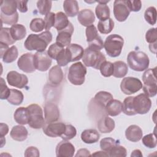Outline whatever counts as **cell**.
Instances as JSON below:
<instances>
[{"mask_svg": "<svg viewBox=\"0 0 157 157\" xmlns=\"http://www.w3.org/2000/svg\"><path fill=\"white\" fill-rule=\"evenodd\" d=\"M52 40V33L49 31H45L39 34H29L24 42V46L28 50L44 52Z\"/></svg>", "mask_w": 157, "mask_h": 157, "instance_id": "1", "label": "cell"}, {"mask_svg": "<svg viewBox=\"0 0 157 157\" xmlns=\"http://www.w3.org/2000/svg\"><path fill=\"white\" fill-rule=\"evenodd\" d=\"M127 62L131 69L141 72L148 69L150 60L145 53L141 51H131L128 55Z\"/></svg>", "mask_w": 157, "mask_h": 157, "instance_id": "2", "label": "cell"}, {"mask_svg": "<svg viewBox=\"0 0 157 157\" xmlns=\"http://www.w3.org/2000/svg\"><path fill=\"white\" fill-rule=\"evenodd\" d=\"M82 61L85 66L99 69L101 65L106 61V58L99 50L88 47L84 50Z\"/></svg>", "mask_w": 157, "mask_h": 157, "instance_id": "3", "label": "cell"}, {"mask_svg": "<svg viewBox=\"0 0 157 157\" xmlns=\"http://www.w3.org/2000/svg\"><path fill=\"white\" fill-rule=\"evenodd\" d=\"M123 44V38L120 35L113 34L106 37L104 43V47L109 56L115 58L121 54Z\"/></svg>", "mask_w": 157, "mask_h": 157, "instance_id": "4", "label": "cell"}, {"mask_svg": "<svg viewBox=\"0 0 157 157\" xmlns=\"http://www.w3.org/2000/svg\"><path fill=\"white\" fill-rule=\"evenodd\" d=\"M143 91L148 97H154L157 93L156 67L146 70L142 75Z\"/></svg>", "mask_w": 157, "mask_h": 157, "instance_id": "5", "label": "cell"}, {"mask_svg": "<svg viewBox=\"0 0 157 157\" xmlns=\"http://www.w3.org/2000/svg\"><path fill=\"white\" fill-rule=\"evenodd\" d=\"M27 109L29 115L28 125L33 129L42 128L45 123V120L41 107L38 104H32L28 105Z\"/></svg>", "mask_w": 157, "mask_h": 157, "instance_id": "6", "label": "cell"}, {"mask_svg": "<svg viewBox=\"0 0 157 157\" xmlns=\"http://www.w3.org/2000/svg\"><path fill=\"white\" fill-rule=\"evenodd\" d=\"M86 68L81 63L77 62L72 64L69 68L67 78L74 85H82L85 80Z\"/></svg>", "mask_w": 157, "mask_h": 157, "instance_id": "7", "label": "cell"}, {"mask_svg": "<svg viewBox=\"0 0 157 157\" xmlns=\"http://www.w3.org/2000/svg\"><path fill=\"white\" fill-rule=\"evenodd\" d=\"M151 106V101L148 96L141 93L133 97V107L136 113L144 115L149 112Z\"/></svg>", "mask_w": 157, "mask_h": 157, "instance_id": "8", "label": "cell"}, {"mask_svg": "<svg viewBox=\"0 0 157 157\" xmlns=\"http://www.w3.org/2000/svg\"><path fill=\"white\" fill-rule=\"evenodd\" d=\"M142 88V83L137 78L132 77H127L121 82V91L125 94H131L136 93Z\"/></svg>", "mask_w": 157, "mask_h": 157, "instance_id": "9", "label": "cell"}, {"mask_svg": "<svg viewBox=\"0 0 157 157\" xmlns=\"http://www.w3.org/2000/svg\"><path fill=\"white\" fill-rule=\"evenodd\" d=\"M52 58L47 52H37L34 55V65L36 69L44 72L47 71L52 64Z\"/></svg>", "mask_w": 157, "mask_h": 157, "instance_id": "10", "label": "cell"}, {"mask_svg": "<svg viewBox=\"0 0 157 157\" xmlns=\"http://www.w3.org/2000/svg\"><path fill=\"white\" fill-rule=\"evenodd\" d=\"M45 135L51 137H61L66 130V124L63 122L45 123L42 127Z\"/></svg>", "mask_w": 157, "mask_h": 157, "instance_id": "11", "label": "cell"}, {"mask_svg": "<svg viewBox=\"0 0 157 157\" xmlns=\"http://www.w3.org/2000/svg\"><path fill=\"white\" fill-rule=\"evenodd\" d=\"M127 1L115 0L113 2V14L115 18L120 22L124 21L130 13Z\"/></svg>", "mask_w": 157, "mask_h": 157, "instance_id": "12", "label": "cell"}, {"mask_svg": "<svg viewBox=\"0 0 157 157\" xmlns=\"http://www.w3.org/2000/svg\"><path fill=\"white\" fill-rule=\"evenodd\" d=\"M6 78L8 83L10 86L18 88H23L28 83V78L26 75L20 74L15 71L9 72Z\"/></svg>", "mask_w": 157, "mask_h": 157, "instance_id": "13", "label": "cell"}, {"mask_svg": "<svg viewBox=\"0 0 157 157\" xmlns=\"http://www.w3.org/2000/svg\"><path fill=\"white\" fill-rule=\"evenodd\" d=\"M17 65L19 69L25 72H33L36 70L34 65V55L30 53L22 55L18 59Z\"/></svg>", "mask_w": 157, "mask_h": 157, "instance_id": "14", "label": "cell"}, {"mask_svg": "<svg viewBox=\"0 0 157 157\" xmlns=\"http://www.w3.org/2000/svg\"><path fill=\"white\" fill-rule=\"evenodd\" d=\"M1 45V58L6 63L13 62L18 57V52L16 46L13 45L9 48V45L0 44Z\"/></svg>", "mask_w": 157, "mask_h": 157, "instance_id": "15", "label": "cell"}, {"mask_svg": "<svg viewBox=\"0 0 157 157\" xmlns=\"http://www.w3.org/2000/svg\"><path fill=\"white\" fill-rule=\"evenodd\" d=\"M74 29V26L70 22L69 25L66 28L58 31V36L56 38V43L63 47H67L69 45H70Z\"/></svg>", "mask_w": 157, "mask_h": 157, "instance_id": "16", "label": "cell"}, {"mask_svg": "<svg viewBox=\"0 0 157 157\" xmlns=\"http://www.w3.org/2000/svg\"><path fill=\"white\" fill-rule=\"evenodd\" d=\"M44 118L45 123L56 121L60 116L59 110L56 104L53 102H47L44 108Z\"/></svg>", "mask_w": 157, "mask_h": 157, "instance_id": "17", "label": "cell"}, {"mask_svg": "<svg viewBox=\"0 0 157 157\" xmlns=\"http://www.w3.org/2000/svg\"><path fill=\"white\" fill-rule=\"evenodd\" d=\"M74 152V146L66 140H63L59 142L56 147V155L58 157H72Z\"/></svg>", "mask_w": 157, "mask_h": 157, "instance_id": "18", "label": "cell"}, {"mask_svg": "<svg viewBox=\"0 0 157 157\" xmlns=\"http://www.w3.org/2000/svg\"><path fill=\"white\" fill-rule=\"evenodd\" d=\"M112 99L113 96L111 93L104 91H101L96 94L91 101H93V105L102 109L105 112V107L107 104Z\"/></svg>", "mask_w": 157, "mask_h": 157, "instance_id": "19", "label": "cell"}, {"mask_svg": "<svg viewBox=\"0 0 157 157\" xmlns=\"http://www.w3.org/2000/svg\"><path fill=\"white\" fill-rule=\"evenodd\" d=\"M78 22L83 26L88 27L91 25L95 21V16L90 9H83L77 15Z\"/></svg>", "mask_w": 157, "mask_h": 157, "instance_id": "20", "label": "cell"}, {"mask_svg": "<svg viewBox=\"0 0 157 157\" xmlns=\"http://www.w3.org/2000/svg\"><path fill=\"white\" fill-rule=\"evenodd\" d=\"M115 126L114 120L107 116L102 117L97 123V127L102 133L111 132L114 129Z\"/></svg>", "mask_w": 157, "mask_h": 157, "instance_id": "21", "label": "cell"}, {"mask_svg": "<svg viewBox=\"0 0 157 157\" xmlns=\"http://www.w3.org/2000/svg\"><path fill=\"white\" fill-rule=\"evenodd\" d=\"M143 132L142 129L137 125H130L125 131L126 138L132 142H139L142 137Z\"/></svg>", "mask_w": 157, "mask_h": 157, "instance_id": "22", "label": "cell"}, {"mask_svg": "<svg viewBox=\"0 0 157 157\" xmlns=\"http://www.w3.org/2000/svg\"><path fill=\"white\" fill-rule=\"evenodd\" d=\"M48 80L50 83L54 85H59L63 79V72L59 66L56 65L53 66L48 72Z\"/></svg>", "mask_w": 157, "mask_h": 157, "instance_id": "23", "label": "cell"}, {"mask_svg": "<svg viewBox=\"0 0 157 157\" xmlns=\"http://www.w3.org/2000/svg\"><path fill=\"white\" fill-rule=\"evenodd\" d=\"M123 110V103L117 99H112L106 105L105 112L107 115L115 117L120 114Z\"/></svg>", "mask_w": 157, "mask_h": 157, "instance_id": "24", "label": "cell"}, {"mask_svg": "<svg viewBox=\"0 0 157 157\" xmlns=\"http://www.w3.org/2000/svg\"><path fill=\"white\" fill-rule=\"evenodd\" d=\"M69 53L71 62L78 61L83 55L84 50L82 46L77 44H71L66 48Z\"/></svg>", "mask_w": 157, "mask_h": 157, "instance_id": "25", "label": "cell"}, {"mask_svg": "<svg viewBox=\"0 0 157 157\" xmlns=\"http://www.w3.org/2000/svg\"><path fill=\"white\" fill-rule=\"evenodd\" d=\"M17 9V1H1V13L6 16H12L15 14Z\"/></svg>", "mask_w": 157, "mask_h": 157, "instance_id": "26", "label": "cell"}, {"mask_svg": "<svg viewBox=\"0 0 157 157\" xmlns=\"http://www.w3.org/2000/svg\"><path fill=\"white\" fill-rule=\"evenodd\" d=\"M10 135L13 140L21 142L26 139L28 132L25 127L21 125H17L12 128Z\"/></svg>", "mask_w": 157, "mask_h": 157, "instance_id": "27", "label": "cell"}, {"mask_svg": "<svg viewBox=\"0 0 157 157\" xmlns=\"http://www.w3.org/2000/svg\"><path fill=\"white\" fill-rule=\"evenodd\" d=\"M99 132L94 129H88L84 130L81 134V139L85 144H93L97 142L99 139Z\"/></svg>", "mask_w": 157, "mask_h": 157, "instance_id": "28", "label": "cell"}, {"mask_svg": "<svg viewBox=\"0 0 157 157\" xmlns=\"http://www.w3.org/2000/svg\"><path fill=\"white\" fill-rule=\"evenodd\" d=\"M63 8L65 14L71 17H75L78 15L79 7L77 1L75 0H66L63 2Z\"/></svg>", "mask_w": 157, "mask_h": 157, "instance_id": "29", "label": "cell"}, {"mask_svg": "<svg viewBox=\"0 0 157 157\" xmlns=\"http://www.w3.org/2000/svg\"><path fill=\"white\" fill-rule=\"evenodd\" d=\"M15 121L19 124L24 125L28 123L29 115L27 107H20L17 108L13 114Z\"/></svg>", "mask_w": 157, "mask_h": 157, "instance_id": "30", "label": "cell"}, {"mask_svg": "<svg viewBox=\"0 0 157 157\" xmlns=\"http://www.w3.org/2000/svg\"><path fill=\"white\" fill-rule=\"evenodd\" d=\"M70 21L67 18V16L62 12H58L55 13V21L54 28L57 31H61L66 28L69 25Z\"/></svg>", "mask_w": 157, "mask_h": 157, "instance_id": "31", "label": "cell"}, {"mask_svg": "<svg viewBox=\"0 0 157 157\" xmlns=\"http://www.w3.org/2000/svg\"><path fill=\"white\" fill-rule=\"evenodd\" d=\"M12 38L16 40H20L25 38L26 34V28L21 24H15L10 28Z\"/></svg>", "mask_w": 157, "mask_h": 157, "instance_id": "32", "label": "cell"}, {"mask_svg": "<svg viewBox=\"0 0 157 157\" xmlns=\"http://www.w3.org/2000/svg\"><path fill=\"white\" fill-rule=\"evenodd\" d=\"M113 76L117 78H123L124 77L128 72V67L127 64L121 61H117L113 63Z\"/></svg>", "mask_w": 157, "mask_h": 157, "instance_id": "33", "label": "cell"}, {"mask_svg": "<svg viewBox=\"0 0 157 157\" xmlns=\"http://www.w3.org/2000/svg\"><path fill=\"white\" fill-rule=\"evenodd\" d=\"M114 28V21L110 18L105 20H99L98 23V31L104 34L110 33Z\"/></svg>", "mask_w": 157, "mask_h": 157, "instance_id": "34", "label": "cell"}, {"mask_svg": "<svg viewBox=\"0 0 157 157\" xmlns=\"http://www.w3.org/2000/svg\"><path fill=\"white\" fill-rule=\"evenodd\" d=\"M95 13L99 20H105L110 18V9L107 4H98L95 9Z\"/></svg>", "mask_w": 157, "mask_h": 157, "instance_id": "35", "label": "cell"}, {"mask_svg": "<svg viewBox=\"0 0 157 157\" xmlns=\"http://www.w3.org/2000/svg\"><path fill=\"white\" fill-rule=\"evenodd\" d=\"M23 99L24 96L21 91L16 89H10V95L7 100L11 104L18 105L22 103Z\"/></svg>", "mask_w": 157, "mask_h": 157, "instance_id": "36", "label": "cell"}, {"mask_svg": "<svg viewBox=\"0 0 157 157\" xmlns=\"http://www.w3.org/2000/svg\"><path fill=\"white\" fill-rule=\"evenodd\" d=\"M15 42V40L11 36L10 28H2L0 33V44L9 45L13 44Z\"/></svg>", "mask_w": 157, "mask_h": 157, "instance_id": "37", "label": "cell"}, {"mask_svg": "<svg viewBox=\"0 0 157 157\" xmlns=\"http://www.w3.org/2000/svg\"><path fill=\"white\" fill-rule=\"evenodd\" d=\"M133 97L134 96H129L126 98L123 102L122 111L124 114L129 116L135 115L137 114L133 107Z\"/></svg>", "mask_w": 157, "mask_h": 157, "instance_id": "38", "label": "cell"}, {"mask_svg": "<svg viewBox=\"0 0 157 157\" xmlns=\"http://www.w3.org/2000/svg\"><path fill=\"white\" fill-rule=\"evenodd\" d=\"M117 142L112 137L103 138L100 142V148L108 154L110 151L117 144Z\"/></svg>", "mask_w": 157, "mask_h": 157, "instance_id": "39", "label": "cell"}, {"mask_svg": "<svg viewBox=\"0 0 157 157\" xmlns=\"http://www.w3.org/2000/svg\"><path fill=\"white\" fill-rule=\"evenodd\" d=\"M85 33L86 37V41L88 44L101 37V36L98 35V30L94 25H91L86 27Z\"/></svg>", "mask_w": 157, "mask_h": 157, "instance_id": "40", "label": "cell"}, {"mask_svg": "<svg viewBox=\"0 0 157 157\" xmlns=\"http://www.w3.org/2000/svg\"><path fill=\"white\" fill-rule=\"evenodd\" d=\"M145 21L151 25H153L156 22V10L153 6L148 7L144 13Z\"/></svg>", "mask_w": 157, "mask_h": 157, "instance_id": "41", "label": "cell"}, {"mask_svg": "<svg viewBox=\"0 0 157 157\" xmlns=\"http://www.w3.org/2000/svg\"><path fill=\"white\" fill-rule=\"evenodd\" d=\"M52 2L47 0H40L37 2V7L39 12L43 15H46L50 13L52 8Z\"/></svg>", "mask_w": 157, "mask_h": 157, "instance_id": "42", "label": "cell"}, {"mask_svg": "<svg viewBox=\"0 0 157 157\" xmlns=\"http://www.w3.org/2000/svg\"><path fill=\"white\" fill-rule=\"evenodd\" d=\"M29 28L34 33L40 32L45 28L44 20L40 18H33L30 22Z\"/></svg>", "mask_w": 157, "mask_h": 157, "instance_id": "43", "label": "cell"}, {"mask_svg": "<svg viewBox=\"0 0 157 157\" xmlns=\"http://www.w3.org/2000/svg\"><path fill=\"white\" fill-rule=\"evenodd\" d=\"M58 65L59 66H65L71 62V58L66 48H63L58 55L56 59Z\"/></svg>", "mask_w": 157, "mask_h": 157, "instance_id": "44", "label": "cell"}, {"mask_svg": "<svg viewBox=\"0 0 157 157\" xmlns=\"http://www.w3.org/2000/svg\"><path fill=\"white\" fill-rule=\"evenodd\" d=\"M101 74L105 77H109L113 75V65L110 61H104L100 66L99 68Z\"/></svg>", "mask_w": 157, "mask_h": 157, "instance_id": "45", "label": "cell"}, {"mask_svg": "<svg viewBox=\"0 0 157 157\" xmlns=\"http://www.w3.org/2000/svg\"><path fill=\"white\" fill-rule=\"evenodd\" d=\"M142 138V143L145 147L149 148H154L156 147L157 141L156 135L155 133L148 134Z\"/></svg>", "mask_w": 157, "mask_h": 157, "instance_id": "46", "label": "cell"}, {"mask_svg": "<svg viewBox=\"0 0 157 157\" xmlns=\"http://www.w3.org/2000/svg\"><path fill=\"white\" fill-rule=\"evenodd\" d=\"M109 156H120V157H124L127 155L126 149L117 144L109 153Z\"/></svg>", "mask_w": 157, "mask_h": 157, "instance_id": "47", "label": "cell"}, {"mask_svg": "<svg viewBox=\"0 0 157 157\" xmlns=\"http://www.w3.org/2000/svg\"><path fill=\"white\" fill-rule=\"evenodd\" d=\"M77 134L75 128L72 124H66V130L64 134L61 136L63 140H69L74 138Z\"/></svg>", "mask_w": 157, "mask_h": 157, "instance_id": "48", "label": "cell"}, {"mask_svg": "<svg viewBox=\"0 0 157 157\" xmlns=\"http://www.w3.org/2000/svg\"><path fill=\"white\" fill-rule=\"evenodd\" d=\"M63 48L64 47H61V45L55 42L49 47L47 51V53L51 58L56 59L58 55Z\"/></svg>", "mask_w": 157, "mask_h": 157, "instance_id": "49", "label": "cell"}, {"mask_svg": "<svg viewBox=\"0 0 157 157\" xmlns=\"http://www.w3.org/2000/svg\"><path fill=\"white\" fill-rule=\"evenodd\" d=\"M44 23H45V29L46 31H49L50 28L54 26L55 21V13L53 12H50L44 17Z\"/></svg>", "mask_w": 157, "mask_h": 157, "instance_id": "50", "label": "cell"}, {"mask_svg": "<svg viewBox=\"0 0 157 157\" xmlns=\"http://www.w3.org/2000/svg\"><path fill=\"white\" fill-rule=\"evenodd\" d=\"M1 20L2 23H4L5 24L9 25H13L17 23L18 20V13L17 12L15 14L12 16H6L1 13Z\"/></svg>", "mask_w": 157, "mask_h": 157, "instance_id": "51", "label": "cell"}, {"mask_svg": "<svg viewBox=\"0 0 157 157\" xmlns=\"http://www.w3.org/2000/svg\"><path fill=\"white\" fill-rule=\"evenodd\" d=\"M1 99H7L10 93V90L7 87L6 84L5 80L3 78H1V93H0Z\"/></svg>", "mask_w": 157, "mask_h": 157, "instance_id": "52", "label": "cell"}, {"mask_svg": "<svg viewBox=\"0 0 157 157\" xmlns=\"http://www.w3.org/2000/svg\"><path fill=\"white\" fill-rule=\"evenodd\" d=\"M145 39L146 41L150 44L156 42L157 33L156 28H150L147 31L145 34Z\"/></svg>", "mask_w": 157, "mask_h": 157, "instance_id": "53", "label": "cell"}, {"mask_svg": "<svg viewBox=\"0 0 157 157\" xmlns=\"http://www.w3.org/2000/svg\"><path fill=\"white\" fill-rule=\"evenodd\" d=\"M128 6L130 12H139L142 7L140 1H127Z\"/></svg>", "mask_w": 157, "mask_h": 157, "instance_id": "54", "label": "cell"}, {"mask_svg": "<svg viewBox=\"0 0 157 157\" xmlns=\"http://www.w3.org/2000/svg\"><path fill=\"white\" fill-rule=\"evenodd\" d=\"M24 155L26 157H29V156L39 157L40 156V153H39V150L36 147L31 146V147H28L26 149Z\"/></svg>", "mask_w": 157, "mask_h": 157, "instance_id": "55", "label": "cell"}, {"mask_svg": "<svg viewBox=\"0 0 157 157\" xmlns=\"http://www.w3.org/2000/svg\"><path fill=\"white\" fill-rule=\"evenodd\" d=\"M28 1H17V9L20 12L25 13L28 11Z\"/></svg>", "mask_w": 157, "mask_h": 157, "instance_id": "56", "label": "cell"}, {"mask_svg": "<svg viewBox=\"0 0 157 157\" xmlns=\"http://www.w3.org/2000/svg\"><path fill=\"white\" fill-rule=\"evenodd\" d=\"M9 132L8 126L3 123H1L0 124V136L1 138H3Z\"/></svg>", "mask_w": 157, "mask_h": 157, "instance_id": "57", "label": "cell"}, {"mask_svg": "<svg viewBox=\"0 0 157 157\" xmlns=\"http://www.w3.org/2000/svg\"><path fill=\"white\" fill-rule=\"evenodd\" d=\"M75 156L76 157H77V156H91V154L87 149L81 148L78 150L77 154Z\"/></svg>", "mask_w": 157, "mask_h": 157, "instance_id": "58", "label": "cell"}, {"mask_svg": "<svg viewBox=\"0 0 157 157\" xmlns=\"http://www.w3.org/2000/svg\"><path fill=\"white\" fill-rule=\"evenodd\" d=\"M91 156H109V154L105 151H96L95 153H93L91 155Z\"/></svg>", "mask_w": 157, "mask_h": 157, "instance_id": "59", "label": "cell"}, {"mask_svg": "<svg viewBox=\"0 0 157 157\" xmlns=\"http://www.w3.org/2000/svg\"><path fill=\"white\" fill-rule=\"evenodd\" d=\"M143 156L141 151L139 149H136V150H134L132 151L131 155V156L132 157V156H135V157H137V156H140V157H142Z\"/></svg>", "mask_w": 157, "mask_h": 157, "instance_id": "60", "label": "cell"}, {"mask_svg": "<svg viewBox=\"0 0 157 157\" xmlns=\"http://www.w3.org/2000/svg\"><path fill=\"white\" fill-rule=\"evenodd\" d=\"M149 48L150 50L153 53H156V42L155 43H152V44H150L149 45Z\"/></svg>", "mask_w": 157, "mask_h": 157, "instance_id": "61", "label": "cell"}]
</instances>
